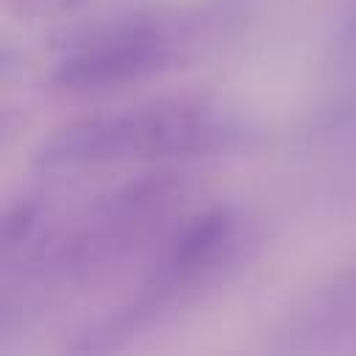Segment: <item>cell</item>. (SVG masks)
Listing matches in <instances>:
<instances>
[{
  "instance_id": "obj_1",
  "label": "cell",
  "mask_w": 356,
  "mask_h": 356,
  "mask_svg": "<svg viewBox=\"0 0 356 356\" xmlns=\"http://www.w3.org/2000/svg\"><path fill=\"white\" fill-rule=\"evenodd\" d=\"M234 136L236 128L217 108L167 100L72 120L39 147L36 161L44 167H83L128 159H186L222 150Z\"/></svg>"
},
{
  "instance_id": "obj_2",
  "label": "cell",
  "mask_w": 356,
  "mask_h": 356,
  "mask_svg": "<svg viewBox=\"0 0 356 356\" xmlns=\"http://www.w3.org/2000/svg\"><path fill=\"white\" fill-rule=\"evenodd\" d=\"M172 58V42L156 22H120L103 28L64 53L50 81L61 92L92 95L145 81Z\"/></svg>"
},
{
  "instance_id": "obj_3",
  "label": "cell",
  "mask_w": 356,
  "mask_h": 356,
  "mask_svg": "<svg viewBox=\"0 0 356 356\" xmlns=\"http://www.w3.org/2000/svg\"><path fill=\"white\" fill-rule=\"evenodd\" d=\"M239 245V220L228 206H211L184 220L167 239L156 270L161 292H178L214 275Z\"/></svg>"
},
{
  "instance_id": "obj_4",
  "label": "cell",
  "mask_w": 356,
  "mask_h": 356,
  "mask_svg": "<svg viewBox=\"0 0 356 356\" xmlns=\"http://www.w3.org/2000/svg\"><path fill=\"white\" fill-rule=\"evenodd\" d=\"M36 220H39V214H36V209L31 203L11 206L6 211V217H3V245H6V250H14L17 245H25L31 231H33V225H36Z\"/></svg>"
},
{
  "instance_id": "obj_5",
  "label": "cell",
  "mask_w": 356,
  "mask_h": 356,
  "mask_svg": "<svg viewBox=\"0 0 356 356\" xmlns=\"http://www.w3.org/2000/svg\"><path fill=\"white\" fill-rule=\"evenodd\" d=\"M17 3L22 11H36V14H50V11H67L72 6H78L81 0H11Z\"/></svg>"
}]
</instances>
